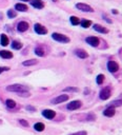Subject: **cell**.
I'll return each instance as SVG.
<instances>
[{"mask_svg": "<svg viewBox=\"0 0 122 135\" xmlns=\"http://www.w3.org/2000/svg\"><path fill=\"white\" fill-rule=\"evenodd\" d=\"M69 20H70V23H72L73 25H78V24H79V22H80L79 18H78V17H76V16H70Z\"/></svg>", "mask_w": 122, "mask_h": 135, "instance_id": "27", "label": "cell"}, {"mask_svg": "<svg viewBox=\"0 0 122 135\" xmlns=\"http://www.w3.org/2000/svg\"><path fill=\"white\" fill-rule=\"evenodd\" d=\"M115 114H116V111H115V108H114V107L107 105V107L105 108V110L103 111V115L106 116V117H113Z\"/></svg>", "mask_w": 122, "mask_h": 135, "instance_id": "12", "label": "cell"}, {"mask_svg": "<svg viewBox=\"0 0 122 135\" xmlns=\"http://www.w3.org/2000/svg\"><path fill=\"white\" fill-rule=\"evenodd\" d=\"M1 19H2V14L0 13V20H1Z\"/></svg>", "mask_w": 122, "mask_h": 135, "instance_id": "36", "label": "cell"}, {"mask_svg": "<svg viewBox=\"0 0 122 135\" xmlns=\"http://www.w3.org/2000/svg\"><path fill=\"white\" fill-rule=\"evenodd\" d=\"M29 27V24L26 22V21H20L17 25V31L20 32V33H23L25 31H27Z\"/></svg>", "mask_w": 122, "mask_h": 135, "instance_id": "11", "label": "cell"}, {"mask_svg": "<svg viewBox=\"0 0 122 135\" xmlns=\"http://www.w3.org/2000/svg\"><path fill=\"white\" fill-rule=\"evenodd\" d=\"M82 107V102L81 100H73L70 102L67 103L66 105V109L69 110V111H75V110H78Z\"/></svg>", "mask_w": 122, "mask_h": 135, "instance_id": "4", "label": "cell"}, {"mask_svg": "<svg viewBox=\"0 0 122 135\" xmlns=\"http://www.w3.org/2000/svg\"><path fill=\"white\" fill-rule=\"evenodd\" d=\"M68 135H87L86 131H79V132H75V133H70Z\"/></svg>", "mask_w": 122, "mask_h": 135, "instance_id": "31", "label": "cell"}, {"mask_svg": "<svg viewBox=\"0 0 122 135\" xmlns=\"http://www.w3.org/2000/svg\"><path fill=\"white\" fill-rule=\"evenodd\" d=\"M85 120H87V121H94V120H96V115L94 113H89V114H87Z\"/></svg>", "mask_w": 122, "mask_h": 135, "instance_id": "30", "label": "cell"}, {"mask_svg": "<svg viewBox=\"0 0 122 135\" xmlns=\"http://www.w3.org/2000/svg\"><path fill=\"white\" fill-rule=\"evenodd\" d=\"M25 109H26L27 111H29V112H35V111H36V108H35V107H32V105H26Z\"/></svg>", "mask_w": 122, "mask_h": 135, "instance_id": "33", "label": "cell"}, {"mask_svg": "<svg viewBox=\"0 0 122 135\" xmlns=\"http://www.w3.org/2000/svg\"><path fill=\"white\" fill-rule=\"evenodd\" d=\"M12 47H13L14 50H20V49L22 47V43H21L19 40H14V41L12 42Z\"/></svg>", "mask_w": 122, "mask_h": 135, "instance_id": "23", "label": "cell"}, {"mask_svg": "<svg viewBox=\"0 0 122 135\" xmlns=\"http://www.w3.org/2000/svg\"><path fill=\"white\" fill-rule=\"evenodd\" d=\"M85 41L90 45V46H94V47H96V46H98L99 45V38L98 37H96V36H89V37H86L85 38Z\"/></svg>", "mask_w": 122, "mask_h": 135, "instance_id": "8", "label": "cell"}, {"mask_svg": "<svg viewBox=\"0 0 122 135\" xmlns=\"http://www.w3.org/2000/svg\"><path fill=\"white\" fill-rule=\"evenodd\" d=\"M113 13H114V14H118V11H117V9H113Z\"/></svg>", "mask_w": 122, "mask_h": 135, "instance_id": "35", "label": "cell"}, {"mask_svg": "<svg viewBox=\"0 0 122 135\" xmlns=\"http://www.w3.org/2000/svg\"><path fill=\"white\" fill-rule=\"evenodd\" d=\"M104 78H105V76L103 75V74H99L97 77H96V82H97V84H102L103 83V81H104Z\"/></svg>", "mask_w": 122, "mask_h": 135, "instance_id": "26", "label": "cell"}, {"mask_svg": "<svg viewBox=\"0 0 122 135\" xmlns=\"http://www.w3.org/2000/svg\"><path fill=\"white\" fill-rule=\"evenodd\" d=\"M34 129H35L37 132H42V131L45 129V126H44V123H42V122H36V123L34 124Z\"/></svg>", "mask_w": 122, "mask_h": 135, "instance_id": "22", "label": "cell"}, {"mask_svg": "<svg viewBox=\"0 0 122 135\" xmlns=\"http://www.w3.org/2000/svg\"><path fill=\"white\" fill-rule=\"evenodd\" d=\"M76 7L82 12H88V13H93L94 9L92 6H89L88 4H85V3H77L76 4Z\"/></svg>", "mask_w": 122, "mask_h": 135, "instance_id": "9", "label": "cell"}, {"mask_svg": "<svg viewBox=\"0 0 122 135\" xmlns=\"http://www.w3.org/2000/svg\"><path fill=\"white\" fill-rule=\"evenodd\" d=\"M68 99H69V96H68L67 94H61V95L57 96L56 98L52 99L50 102H52L53 104H58V103H61V102H65V101H67Z\"/></svg>", "mask_w": 122, "mask_h": 135, "instance_id": "5", "label": "cell"}, {"mask_svg": "<svg viewBox=\"0 0 122 135\" xmlns=\"http://www.w3.org/2000/svg\"><path fill=\"white\" fill-rule=\"evenodd\" d=\"M80 24H81V26H82L83 28H87V27H89V26L92 25V21H90V20H87V19H83V20L80 22Z\"/></svg>", "mask_w": 122, "mask_h": 135, "instance_id": "24", "label": "cell"}, {"mask_svg": "<svg viewBox=\"0 0 122 135\" xmlns=\"http://www.w3.org/2000/svg\"><path fill=\"white\" fill-rule=\"evenodd\" d=\"M34 30H35V32L38 35H45V34H47V28L44 25L40 24V23H35Z\"/></svg>", "mask_w": 122, "mask_h": 135, "instance_id": "7", "label": "cell"}, {"mask_svg": "<svg viewBox=\"0 0 122 135\" xmlns=\"http://www.w3.org/2000/svg\"><path fill=\"white\" fill-rule=\"evenodd\" d=\"M15 8H16L17 11H19V12H26V11L28 9L27 5L24 4V3H17V4L15 5Z\"/></svg>", "mask_w": 122, "mask_h": 135, "instance_id": "20", "label": "cell"}, {"mask_svg": "<svg viewBox=\"0 0 122 135\" xmlns=\"http://www.w3.org/2000/svg\"><path fill=\"white\" fill-rule=\"evenodd\" d=\"M6 91L17 93V95H19L21 97H29L30 96V93L28 92L27 88L25 85H22V84H11V85H7L6 86Z\"/></svg>", "mask_w": 122, "mask_h": 135, "instance_id": "1", "label": "cell"}, {"mask_svg": "<svg viewBox=\"0 0 122 135\" xmlns=\"http://www.w3.org/2000/svg\"><path fill=\"white\" fill-rule=\"evenodd\" d=\"M16 16H17V12H16L15 9H8V11H7V17H8V18L13 19V18H15Z\"/></svg>", "mask_w": 122, "mask_h": 135, "instance_id": "29", "label": "cell"}, {"mask_svg": "<svg viewBox=\"0 0 122 135\" xmlns=\"http://www.w3.org/2000/svg\"><path fill=\"white\" fill-rule=\"evenodd\" d=\"M37 63H38V60H36V59H29V60L23 61L22 62V65H24V66H30V65H35Z\"/></svg>", "mask_w": 122, "mask_h": 135, "instance_id": "21", "label": "cell"}, {"mask_svg": "<svg viewBox=\"0 0 122 135\" xmlns=\"http://www.w3.org/2000/svg\"><path fill=\"white\" fill-rule=\"evenodd\" d=\"M110 96H111V86H105L99 93V97L101 100H107Z\"/></svg>", "mask_w": 122, "mask_h": 135, "instance_id": "3", "label": "cell"}, {"mask_svg": "<svg viewBox=\"0 0 122 135\" xmlns=\"http://www.w3.org/2000/svg\"><path fill=\"white\" fill-rule=\"evenodd\" d=\"M4 71H9V68L8 66H0V74Z\"/></svg>", "mask_w": 122, "mask_h": 135, "instance_id": "34", "label": "cell"}, {"mask_svg": "<svg viewBox=\"0 0 122 135\" xmlns=\"http://www.w3.org/2000/svg\"><path fill=\"white\" fill-rule=\"evenodd\" d=\"M106 66H107L108 72H110V73H116V72L119 71V64L116 61H114V60H109L107 62Z\"/></svg>", "mask_w": 122, "mask_h": 135, "instance_id": "6", "label": "cell"}, {"mask_svg": "<svg viewBox=\"0 0 122 135\" xmlns=\"http://www.w3.org/2000/svg\"><path fill=\"white\" fill-rule=\"evenodd\" d=\"M94 30L98 33H101V34H107L108 33V30L105 27V26H102L100 24H95L94 25Z\"/></svg>", "mask_w": 122, "mask_h": 135, "instance_id": "16", "label": "cell"}, {"mask_svg": "<svg viewBox=\"0 0 122 135\" xmlns=\"http://www.w3.org/2000/svg\"><path fill=\"white\" fill-rule=\"evenodd\" d=\"M63 92H79V89L76 88V86H67V88H64L63 89Z\"/></svg>", "mask_w": 122, "mask_h": 135, "instance_id": "28", "label": "cell"}, {"mask_svg": "<svg viewBox=\"0 0 122 135\" xmlns=\"http://www.w3.org/2000/svg\"><path fill=\"white\" fill-rule=\"evenodd\" d=\"M107 105H109V107H114V108H117V107H121L122 105V94L117 98V99H115V100H113L109 104H107Z\"/></svg>", "mask_w": 122, "mask_h": 135, "instance_id": "15", "label": "cell"}, {"mask_svg": "<svg viewBox=\"0 0 122 135\" xmlns=\"http://www.w3.org/2000/svg\"><path fill=\"white\" fill-rule=\"evenodd\" d=\"M20 1H29V0H20Z\"/></svg>", "mask_w": 122, "mask_h": 135, "instance_id": "37", "label": "cell"}, {"mask_svg": "<svg viewBox=\"0 0 122 135\" xmlns=\"http://www.w3.org/2000/svg\"><path fill=\"white\" fill-rule=\"evenodd\" d=\"M0 57L3 59H11V58H13V53L9 51H6V50H2V51H0Z\"/></svg>", "mask_w": 122, "mask_h": 135, "instance_id": "17", "label": "cell"}, {"mask_svg": "<svg viewBox=\"0 0 122 135\" xmlns=\"http://www.w3.org/2000/svg\"><path fill=\"white\" fill-rule=\"evenodd\" d=\"M52 38L55 41H58V42H61V43H68L70 41V39L67 36H65L63 34H60V33H53Z\"/></svg>", "mask_w": 122, "mask_h": 135, "instance_id": "2", "label": "cell"}, {"mask_svg": "<svg viewBox=\"0 0 122 135\" xmlns=\"http://www.w3.org/2000/svg\"><path fill=\"white\" fill-rule=\"evenodd\" d=\"M35 54L39 57H43L45 55V50L43 46H36L35 47Z\"/></svg>", "mask_w": 122, "mask_h": 135, "instance_id": "18", "label": "cell"}, {"mask_svg": "<svg viewBox=\"0 0 122 135\" xmlns=\"http://www.w3.org/2000/svg\"><path fill=\"white\" fill-rule=\"evenodd\" d=\"M42 116L45 117L46 119H53V118H55V116H56V112L53 111V110L46 109V110H43V111H42Z\"/></svg>", "mask_w": 122, "mask_h": 135, "instance_id": "10", "label": "cell"}, {"mask_svg": "<svg viewBox=\"0 0 122 135\" xmlns=\"http://www.w3.org/2000/svg\"><path fill=\"white\" fill-rule=\"evenodd\" d=\"M75 54H76V56H78V57L81 58V59H85V58L88 57L87 52L84 51L83 49H77V50H75Z\"/></svg>", "mask_w": 122, "mask_h": 135, "instance_id": "13", "label": "cell"}, {"mask_svg": "<svg viewBox=\"0 0 122 135\" xmlns=\"http://www.w3.org/2000/svg\"><path fill=\"white\" fill-rule=\"evenodd\" d=\"M5 104H6V107H7L8 109H14V108L16 107V102H15V100H13V99H6Z\"/></svg>", "mask_w": 122, "mask_h": 135, "instance_id": "25", "label": "cell"}, {"mask_svg": "<svg viewBox=\"0 0 122 135\" xmlns=\"http://www.w3.org/2000/svg\"><path fill=\"white\" fill-rule=\"evenodd\" d=\"M29 2H30V4H32L35 8H37V9H41V8L44 7V3H43V1H41V0H29Z\"/></svg>", "mask_w": 122, "mask_h": 135, "instance_id": "14", "label": "cell"}, {"mask_svg": "<svg viewBox=\"0 0 122 135\" xmlns=\"http://www.w3.org/2000/svg\"><path fill=\"white\" fill-rule=\"evenodd\" d=\"M19 123L21 126H23V127H28V122L26 120H24V119H19Z\"/></svg>", "mask_w": 122, "mask_h": 135, "instance_id": "32", "label": "cell"}, {"mask_svg": "<svg viewBox=\"0 0 122 135\" xmlns=\"http://www.w3.org/2000/svg\"><path fill=\"white\" fill-rule=\"evenodd\" d=\"M8 42H9L8 37L5 34H1V36H0V44L2 46H6L8 44Z\"/></svg>", "mask_w": 122, "mask_h": 135, "instance_id": "19", "label": "cell"}]
</instances>
